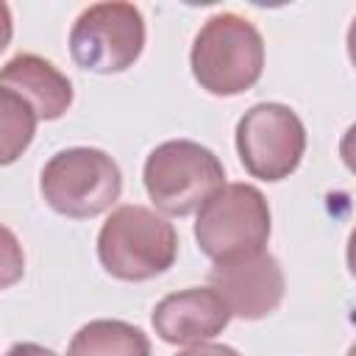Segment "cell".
<instances>
[{
    "label": "cell",
    "instance_id": "18",
    "mask_svg": "<svg viewBox=\"0 0 356 356\" xmlns=\"http://www.w3.org/2000/svg\"><path fill=\"white\" fill-rule=\"evenodd\" d=\"M348 356H356V342H353V345L348 348Z\"/></svg>",
    "mask_w": 356,
    "mask_h": 356
},
{
    "label": "cell",
    "instance_id": "10",
    "mask_svg": "<svg viewBox=\"0 0 356 356\" xmlns=\"http://www.w3.org/2000/svg\"><path fill=\"white\" fill-rule=\"evenodd\" d=\"M0 86L33 106L39 120H58L72 106V81L36 53H17L0 70Z\"/></svg>",
    "mask_w": 356,
    "mask_h": 356
},
{
    "label": "cell",
    "instance_id": "17",
    "mask_svg": "<svg viewBox=\"0 0 356 356\" xmlns=\"http://www.w3.org/2000/svg\"><path fill=\"white\" fill-rule=\"evenodd\" d=\"M345 47H348V58H350V64L356 67V17H353V22H350V28H348Z\"/></svg>",
    "mask_w": 356,
    "mask_h": 356
},
{
    "label": "cell",
    "instance_id": "1",
    "mask_svg": "<svg viewBox=\"0 0 356 356\" xmlns=\"http://www.w3.org/2000/svg\"><path fill=\"white\" fill-rule=\"evenodd\" d=\"M189 67L209 95H242L253 89L264 72V39L248 17L234 11L211 14L195 33Z\"/></svg>",
    "mask_w": 356,
    "mask_h": 356
},
{
    "label": "cell",
    "instance_id": "9",
    "mask_svg": "<svg viewBox=\"0 0 356 356\" xmlns=\"http://www.w3.org/2000/svg\"><path fill=\"white\" fill-rule=\"evenodd\" d=\"M231 309L214 286H189L164 295L150 314V323L167 345H200L222 334L231 323Z\"/></svg>",
    "mask_w": 356,
    "mask_h": 356
},
{
    "label": "cell",
    "instance_id": "14",
    "mask_svg": "<svg viewBox=\"0 0 356 356\" xmlns=\"http://www.w3.org/2000/svg\"><path fill=\"white\" fill-rule=\"evenodd\" d=\"M339 156H342L345 167L356 175V122L342 134V139H339Z\"/></svg>",
    "mask_w": 356,
    "mask_h": 356
},
{
    "label": "cell",
    "instance_id": "6",
    "mask_svg": "<svg viewBox=\"0 0 356 356\" xmlns=\"http://www.w3.org/2000/svg\"><path fill=\"white\" fill-rule=\"evenodd\" d=\"M142 50L145 17L134 3H95L86 6L72 22L70 56L86 72H125Z\"/></svg>",
    "mask_w": 356,
    "mask_h": 356
},
{
    "label": "cell",
    "instance_id": "15",
    "mask_svg": "<svg viewBox=\"0 0 356 356\" xmlns=\"http://www.w3.org/2000/svg\"><path fill=\"white\" fill-rule=\"evenodd\" d=\"M6 356H58V353H53L44 345H36V342H17L6 350Z\"/></svg>",
    "mask_w": 356,
    "mask_h": 356
},
{
    "label": "cell",
    "instance_id": "3",
    "mask_svg": "<svg viewBox=\"0 0 356 356\" xmlns=\"http://www.w3.org/2000/svg\"><path fill=\"white\" fill-rule=\"evenodd\" d=\"M145 192L167 217H186L225 186V167L200 142L170 139L156 145L142 167Z\"/></svg>",
    "mask_w": 356,
    "mask_h": 356
},
{
    "label": "cell",
    "instance_id": "5",
    "mask_svg": "<svg viewBox=\"0 0 356 356\" xmlns=\"http://www.w3.org/2000/svg\"><path fill=\"white\" fill-rule=\"evenodd\" d=\"M273 217L267 197L253 184H225L195 217V242L214 264L261 253Z\"/></svg>",
    "mask_w": 356,
    "mask_h": 356
},
{
    "label": "cell",
    "instance_id": "2",
    "mask_svg": "<svg viewBox=\"0 0 356 356\" xmlns=\"http://www.w3.org/2000/svg\"><path fill=\"white\" fill-rule=\"evenodd\" d=\"M97 259L120 281H150L178 259L175 225L147 206H117L97 234Z\"/></svg>",
    "mask_w": 356,
    "mask_h": 356
},
{
    "label": "cell",
    "instance_id": "16",
    "mask_svg": "<svg viewBox=\"0 0 356 356\" xmlns=\"http://www.w3.org/2000/svg\"><path fill=\"white\" fill-rule=\"evenodd\" d=\"M345 259H348V270H350V275L356 278V225H353V231H350V236H348Z\"/></svg>",
    "mask_w": 356,
    "mask_h": 356
},
{
    "label": "cell",
    "instance_id": "8",
    "mask_svg": "<svg viewBox=\"0 0 356 356\" xmlns=\"http://www.w3.org/2000/svg\"><path fill=\"white\" fill-rule=\"evenodd\" d=\"M209 286H214L231 314L242 320H261L273 314L286 292L284 270L267 250L214 264L209 270Z\"/></svg>",
    "mask_w": 356,
    "mask_h": 356
},
{
    "label": "cell",
    "instance_id": "12",
    "mask_svg": "<svg viewBox=\"0 0 356 356\" xmlns=\"http://www.w3.org/2000/svg\"><path fill=\"white\" fill-rule=\"evenodd\" d=\"M36 122H39V114L33 111V106L22 100L17 92L0 86V134H3L0 161L3 164H11L17 156L28 150L36 134Z\"/></svg>",
    "mask_w": 356,
    "mask_h": 356
},
{
    "label": "cell",
    "instance_id": "13",
    "mask_svg": "<svg viewBox=\"0 0 356 356\" xmlns=\"http://www.w3.org/2000/svg\"><path fill=\"white\" fill-rule=\"evenodd\" d=\"M175 356H242L239 350H234L231 345H220V342H200V345H189L184 350H178Z\"/></svg>",
    "mask_w": 356,
    "mask_h": 356
},
{
    "label": "cell",
    "instance_id": "7",
    "mask_svg": "<svg viewBox=\"0 0 356 356\" xmlns=\"http://www.w3.org/2000/svg\"><path fill=\"white\" fill-rule=\"evenodd\" d=\"M236 153L248 175L275 184L289 178L306 153V128L284 103H256L236 122Z\"/></svg>",
    "mask_w": 356,
    "mask_h": 356
},
{
    "label": "cell",
    "instance_id": "11",
    "mask_svg": "<svg viewBox=\"0 0 356 356\" xmlns=\"http://www.w3.org/2000/svg\"><path fill=\"white\" fill-rule=\"evenodd\" d=\"M67 356H150V339L125 320H92L75 331Z\"/></svg>",
    "mask_w": 356,
    "mask_h": 356
},
{
    "label": "cell",
    "instance_id": "4",
    "mask_svg": "<svg viewBox=\"0 0 356 356\" xmlns=\"http://www.w3.org/2000/svg\"><path fill=\"white\" fill-rule=\"evenodd\" d=\"M39 192L56 214L89 220L120 200L122 172L100 147H67L50 156L42 167Z\"/></svg>",
    "mask_w": 356,
    "mask_h": 356
}]
</instances>
